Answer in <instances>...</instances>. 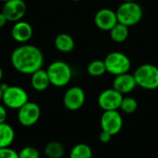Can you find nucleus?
Listing matches in <instances>:
<instances>
[{
	"mask_svg": "<svg viewBox=\"0 0 158 158\" xmlns=\"http://www.w3.org/2000/svg\"><path fill=\"white\" fill-rule=\"evenodd\" d=\"M85 99L83 89L79 86H73L66 91L63 96V104L68 110L77 111L83 106Z\"/></svg>",
	"mask_w": 158,
	"mask_h": 158,
	"instance_id": "nucleus-10",
	"label": "nucleus"
},
{
	"mask_svg": "<svg viewBox=\"0 0 158 158\" xmlns=\"http://www.w3.org/2000/svg\"><path fill=\"white\" fill-rule=\"evenodd\" d=\"M123 99V95L114 88L104 90L97 98L98 106L104 111L118 110Z\"/></svg>",
	"mask_w": 158,
	"mask_h": 158,
	"instance_id": "nucleus-9",
	"label": "nucleus"
},
{
	"mask_svg": "<svg viewBox=\"0 0 158 158\" xmlns=\"http://www.w3.org/2000/svg\"><path fill=\"white\" fill-rule=\"evenodd\" d=\"M100 126L102 131L110 133L112 136L120 132L123 127V118L118 110L104 111L100 118Z\"/></svg>",
	"mask_w": 158,
	"mask_h": 158,
	"instance_id": "nucleus-7",
	"label": "nucleus"
},
{
	"mask_svg": "<svg viewBox=\"0 0 158 158\" xmlns=\"http://www.w3.org/2000/svg\"><path fill=\"white\" fill-rule=\"evenodd\" d=\"M50 83L56 87H64L68 85L72 78V70L69 65L64 61L52 62L47 69Z\"/></svg>",
	"mask_w": 158,
	"mask_h": 158,
	"instance_id": "nucleus-4",
	"label": "nucleus"
},
{
	"mask_svg": "<svg viewBox=\"0 0 158 158\" xmlns=\"http://www.w3.org/2000/svg\"><path fill=\"white\" fill-rule=\"evenodd\" d=\"M106 72L118 76L129 72L131 67V59L121 52H111L104 59Z\"/></svg>",
	"mask_w": 158,
	"mask_h": 158,
	"instance_id": "nucleus-5",
	"label": "nucleus"
},
{
	"mask_svg": "<svg viewBox=\"0 0 158 158\" xmlns=\"http://www.w3.org/2000/svg\"><path fill=\"white\" fill-rule=\"evenodd\" d=\"M19 153V158H40V152L33 146H25Z\"/></svg>",
	"mask_w": 158,
	"mask_h": 158,
	"instance_id": "nucleus-23",
	"label": "nucleus"
},
{
	"mask_svg": "<svg viewBox=\"0 0 158 158\" xmlns=\"http://www.w3.org/2000/svg\"><path fill=\"white\" fill-rule=\"evenodd\" d=\"M118 22L116 11L108 7L99 9L94 15V23L96 27L105 31H109Z\"/></svg>",
	"mask_w": 158,
	"mask_h": 158,
	"instance_id": "nucleus-12",
	"label": "nucleus"
},
{
	"mask_svg": "<svg viewBox=\"0 0 158 158\" xmlns=\"http://www.w3.org/2000/svg\"><path fill=\"white\" fill-rule=\"evenodd\" d=\"M10 62L18 72L31 75L42 69L44 65V54L35 45L21 44L12 51Z\"/></svg>",
	"mask_w": 158,
	"mask_h": 158,
	"instance_id": "nucleus-1",
	"label": "nucleus"
},
{
	"mask_svg": "<svg viewBox=\"0 0 158 158\" xmlns=\"http://www.w3.org/2000/svg\"><path fill=\"white\" fill-rule=\"evenodd\" d=\"M2 78H3V69H2V68L0 67V81H1V80H2Z\"/></svg>",
	"mask_w": 158,
	"mask_h": 158,
	"instance_id": "nucleus-28",
	"label": "nucleus"
},
{
	"mask_svg": "<svg viewBox=\"0 0 158 158\" xmlns=\"http://www.w3.org/2000/svg\"><path fill=\"white\" fill-rule=\"evenodd\" d=\"M33 31L31 24L27 21L19 20L14 23L11 29V36L18 43H27L32 36Z\"/></svg>",
	"mask_w": 158,
	"mask_h": 158,
	"instance_id": "nucleus-14",
	"label": "nucleus"
},
{
	"mask_svg": "<svg viewBox=\"0 0 158 158\" xmlns=\"http://www.w3.org/2000/svg\"><path fill=\"white\" fill-rule=\"evenodd\" d=\"M7 118V111L6 107L4 105L0 104V123H5Z\"/></svg>",
	"mask_w": 158,
	"mask_h": 158,
	"instance_id": "nucleus-26",
	"label": "nucleus"
},
{
	"mask_svg": "<svg viewBox=\"0 0 158 158\" xmlns=\"http://www.w3.org/2000/svg\"><path fill=\"white\" fill-rule=\"evenodd\" d=\"M112 85V88H114L123 95L131 93L136 88L137 83L133 74H130L129 72H127L124 74L115 76Z\"/></svg>",
	"mask_w": 158,
	"mask_h": 158,
	"instance_id": "nucleus-13",
	"label": "nucleus"
},
{
	"mask_svg": "<svg viewBox=\"0 0 158 158\" xmlns=\"http://www.w3.org/2000/svg\"><path fill=\"white\" fill-rule=\"evenodd\" d=\"M2 97H3V91L0 87V101H2Z\"/></svg>",
	"mask_w": 158,
	"mask_h": 158,
	"instance_id": "nucleus-29",
	"label": "nucleus"
},
{
	"mask_svg": "<svg viewBox=\"0 0 158 158\" xmlns=\"http://www.w3.org/2000/svg\"><path fill=\"white\" fill-rule=\"evenodd\" d=\"M1 1H3V2H6V1H9V0H1Z\"/></svg>",
	"mask_w": 158,
	"mask_h": 158,
	"instance_id": "nucleus-32",
	"label": "nucleus"
},
{
	"mask_svg": "<svg viewBox=\"0 0 158 158\" xmlns=\"http://www.w3.org/2000/svg\"><path fill=\"white\" fill-rule=\"evenodd\" d=\"M18 121L24 127H31L35 125L41 117V108L34 103L28 101L18 110Z\"/></svg>",
	"mask_w": 158,
	"mask_h": 158,
	"instance_id": "nucleus-8",
	"label": "nucleus"
},
{
	"mask_svg": "<svg viewBox=\"0 0 158 158\" xmlns=\"http://www.w3.org/2000/svg\"><path fill=\"white\" fill-rule=\"evenodd\" d=\"M15 140V131L7 124L0 123V148L10 147Z\"/></svg>",
	"mask_w": 158,
	"mask_h": 158,
	"instance_id": "nucleus-17",
	"label": "nucleus"
},
{
	"mask_svg": "<svg viewBox=\"0 0 158 158\" xmlns=\"http://www.w3.org/2000/svg\"><path fill=\"white\" fill-rule=\"evenodd\" d=\"M93 150L86 143H78L69 152V158H92Z\"/></svg>",
	"mask_w": 158,
	"mask_h": 158,
	"instance_id": "nucleus-20",
	"label": "nucleus"
},
{
	"mask_svg": "<svg viewBox=\"0 0 158 158\" xmlns=\"http://www.w3.org/2000/svg\"><path fill=\"white\" fill-rule=\"evenodd\" d=\"M87 72L92 77H100L106 72L104 60H94L87 67Z\"/></svg>",
	"mask_w": 158,
	"mask_h": 158,
	"instance_id": "nucleus-21",
	"label": "nucleus"
},
{
	"mask_svg": "<svg viewBox=\"0 0 158 158\" xmlns=\"http://www.w3.org/2000/svg\"><path fill=\"white\" fill-rule=\"evenodd\" d=\"M0 158H19V153L10 147L0 148Z\"/></svg>",
	"mask_w": 158,
	"mask_h": 158,
	"instance_id": "nucleus-24",
	"label": "nucleus"
},
{
	"mask_svg": "<svg viewBox=\"0 0 158 158\" xmlns=\"http://www.w3.org/2000/svg\"><path fill=\"white\" fill-rule=\"evenodd\" d=\"M131 1H136V0H123V2H131Z\"/></svg>",
	"mask_w": 158,
	"mask_h": 158,
	"instance_id": "nucleus-30",
	"label": "nucleus"
},
{
	"mask_svg": "<svg viewBox=\"0 0 158 158\" xmlns=\"http://www.w3.org/2000/svg\"><path fill=\"white\" fill-rule=\"evenodd\" d=\"M6 22H7V19H6V18L5 17V15L3 14V12L1 11V12H0V28L4 27V26L6 25Z\"/></svg>",
	"mask_w": 158,
	"mask_h": 158,
	"instance_id": "nucleus-27",
	"label": "nucleus"
},
{
	"mask_svg": "<svg viewBox=\"0 0 158 158\" xmlns=\"http://www.w3.org/2000/svg\"><path fill=\"white\" fill-rule=\"evenodd\" d=\"M137 86L145 90L158 89V67L153 64H143L134 71Z\"/></svg>",
	"mask_w": 158,
	"mask_h": 158,
	"instance_id": "nucleus-3",
	"label": "nucleus"
},
{
	"mask_svg": "<svg viewBox=\"0 0 158 158\" xmlns=\"http://www.w3.org/2000/svg\"><path fill=\"white\" fill-rule=\"evenodd\" d=\"M28 101L29 96L27 92L19 86H8L3 92L2 102L6 108L19 110Z\"/></svg>",
	"mask_w": 158,
	"mask_h": 158,
	"instance_id": "nucleus-6",
	"label": "nucleus"
},
{
	"mask_svg": "<svg viewBox=\"0 0 158 158\" xmlns=\"http://www.w3.org/2000/svg\"><path fill=\"white\" fill-rule=\"evenodd\" d=\"M71 1H73V2H79V1H81V0H71Z\"/></svg>",
	"mask_w": 158,
	"mask_h": 158,
	"instance_id": "nucleus-31",
	"label": "nucleus"
},
{
	"mask_svg": "<svg viewBox=\"0 0 158 158\" xmlns=\"http://www.w3.org/2000/svg\"><path fill=\"white\" fill-rule=\"evenodd\" d=\"M112 137L113 136L110 133L102 131L101 133H100V135H99V140H100V142L102 143H108L112 140Z\"/></svg>",
	"mask_w": 158,
	"mask_h": 158,
	"instance_id": "nucleus-25",
	"label": "nucleus"
},
{
	"mask_svg": "<svg viewBox=\"0 0 158 158\" xmlns=\"http://www.w3.org/2000/svg\"><path fill=\"white\" fill-rule=\"evenodd\" d=\"M129 27L118 22L110 31V38L115 43H123L125 42L129 37Z\"/></svg>",
	"mask_w": 158,
	"mask_h": 158,
	"instance_id": "nucleus-18",
	"label": "nucleus"
},
{
	"mask_svg": "<svg viewBox=\"0 0 158 158\" xmlns=\"http://www.w3.org/2000/svg\"><path fill=\"white\" fill-rule=\"evenodd\" d=\"M26 9V4L23 0H9L5 2L2 12L7 21L17 22L24 17Z\"/></svg>",
	"mask_w": 158,
	"mask_h": 158,
	"instance_id": "nucleus-11",
	"label": "nucleus"
},
{
	"mask_svg": "<svg viewBox=\"0 0 158 158\" xmlns=\"http://www.w3.org/2000/svg\"><path fill=\"white\" fill-rule=\"evenodd\" d=\"M44 155L48 158H62L65 155V147L59 142H50L44 147Z\"/></svg>",
	"mask_w": 158,
	"mask_h": 158,
	"instance_id": "nucleus-19",
	"label": "nucleus"
},
{
	"mask_svg": "<svg viewBox=\"0 0 158 158\" xmlns=\"http://www.w3.org/2000/svg\"><path fill=\"white\" fill-rule=\"evenodd\" d=\"M118 21L128 27L138 24L143 16V7L136 2H123L116 11Z\"/></svg>",
	"mask_w": 158,
	"mask_h": 158,
	"instance_id": "nucleus-2",
	"label": "nucleus"
},
{
	"mask_svg": "<svg viewBox=\"0 0 158 158\" xmlns=\"http://www.w3.org/2000/svg\"><path fill=\"white\" fill-rule=\"evenodd\" d=\"M56 48L62 53H69L74 49L75 42L68 33H60L55 38Z\"/></svg>",
	"mask_w": 158,
	"mask_h": 158,
	"instance_id": "nucleus-16",
	"label": "nucleus"
},
{
	"mask_svg": "<svg viewBox=\"0 0 158 158\" xmlns=\"http://www.w3.org/2000/svg\"><path fill=\"white\" fill-rule=\"evenodd\" d=\"M119 109H121V111L125 114H133L138 109V102L131 96H123Z\"/></svg>",
	"mask_w": 158,
	"mask_h": 158,
	"instance_id": "nucleus-22",
	"label": "nucleus"
},
{
	"mask_svg": "<svg viewBox=\"0 0 158 158\" xmlns=\"http://www.w3.org/2000/svg\"><path fill=\"white\" fill-rule=\"evenodd\" d=\"M31 84L35 91H45L51 84L46 69L44 70L43 69H40L34 73H32L31 75Z\"/></svg>",
	"mask_w": 158,
	"mask_h": 158,
	"instance_id": "nucleus-15",
	"label": "nucleus"
}]
</instances>
